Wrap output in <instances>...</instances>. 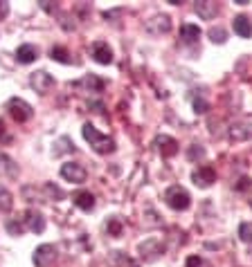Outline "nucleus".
I'll list each match as a JSON object with an SVG mask.
<instances>
[{"label":"nucleus","mask_w":252,"mask_h":267,"mask_svg":"<svg viewBox=\"0 0 252 267\" xmlns=\"http://www.w3.org/2000/svg\"><path fill=\"white\" fill-rule=\"evenodd\" d=\"M81 135H83V140L93 146V151L99 153V155H108V153L115 151V142H113L108 135H101L93 124H83Z\"/></svg>","instance_id":"f257e3e1"},{"label":"nucleus","mask_w":252,"mask_h":267,"mask_svg":"<svg viewBox=\"0 0 252 267\" xmlns=\"http://www.w3.org/2000/svg\"><path fill=\"white\" fill-rule=\"evenodd\" d=\"M164 202L169 204L174 211H187L189 204H192V197H189V193L182 189V186L174 184L167 189V193H164Z\"/></svg>","instance_id":"f03ea898"},{"label":"nucleus","mask_w":252,"mask_h":267,"mask_svg":"<svg viewBox=\"0 0 252 267\" xmlns=\"http://www.w3.org/2000/svg\"><path fill=\"white\" fill-rule=\"evenodd\" d=\"M7 110H9V115H12L18 124L30 122L32 115H34L32 106L27 104L25 99H18V97H14V99H9V101H7Z\"/></svg>","instance_id":"7ed1b4c3"},{"label":"nucleus","mask_w":252,"mask_h":267,"mask_svg":"<svg viewBox=\"0 0 252 267\" xmlns=\"http://www.w3.org/2000/svg\"><path fill=\"white\" fill-rule=\"evenodd\" d=\"M86 169H83L81 164H75V162H68L61 166V178L68 182H72V184H81V182H86Z\"/></svg>","instance_id":"20e7f679"},{"label":"nucleus","mask_w":252,"mask_h":267,"mask_svg":"<svg viewBox=\"0 0 252 267\" xmlns=\"http://www.w3.org/2000/svg\"><path fill=\"white\" fill-rule=\"evenodd\" d=\"M30 83H32V88H34L39 94H47L50 90L54 88V76L52 74H47L45 70H41V72H32V76H30Z\"/></svg>","instance_id":"39448f33"},{"label":"nucleus","mask_w":252,"mask_h":267,"mask_svg":"<svg viewBox=\"0 0 252 267\" xmlns=\"http://www.w3.org/2000/svg\"><path fill=\"white\" fill-rule=\"evenodd\" d=\"M72 88H75V90H83V92H101L106 88V83H104V79H99L97 74H88V76H83V79L72 83Z\"/></svg>","instance_id":"423d86ee"},{"label":"nucleus","mask_w":252,"mask_h":267,"mask_svg":"<svg viewBox=\"0 0 252 267\" xmlns=\"http://www.w3.org/2000/svg\"><path fill=\"white\" fill-rule=\"evenodd\" d=\"M230 140L232 142H246L252 137V122L248 119H241V122H234L230 126Z\"/></svg>","instance_id":"0eeeda50"},{"label":"nucleus","mask_w":252,"mask_h":267,"mask_svg":"<svg viewBox=\"0 0 252 267\" xmlns=\"http://www.w3.org/2000/svg\"><path fill=\"white\" fill-rule=\"evenodd\" d=\"M192 180L196 186H200V189H207V186H212V182L216 180V171L212 169V166H198V169L192 173Z\"/></svg>","instance_id":"6e6552de"},{"label":"nucleus","mask_w":252,"mask_h":267,"mask_svg":"<svg viewBox=\"0 0 252 267\" xmlns=\"http://www.w3.org/2000/svg\"><path fill=\"white\" fill-rule=\"evenodd\" d=\"M57 258V247L54 245H41L34 251V263L36 267H50Z\"/></svg>","instance_id":"1a4fd4ad"},{"label":"nucleus","mask_w":252,"mask_h":267,"mask_svg":"<svg viewBox=\"0 0 252 267\" xmlns=\"http://www.w3.org/2000/svg\"><path fill=\"white\" fill-rule=\"evenodd\" d=\"M162 251H164V245L160 243L158 238H149L140 245V256L144 261H155Z\"/></svg>","instance_id":"9d476101"},{"label":"nucleus","mask_w":252,"mask_h":267,"mask_svg":"<svg viewBox=\"0 0 252 267\" xmlns=\"http://www.w3.org/2000/svg\"><path fill=\"white\" fill-rule=\"evenodd\" d=\"M155 146H158V151L162 157H174L178 153V142L169 135H158L155 137Z\"/></svg>","instance_id":"9b49d317"},{"label":"nucleus","mask_w":252,"mask_h":267,"mask_svg":"<svg viewBox=\"0 0 252 267\" xmlns=\"http://www.w3.org/2000/svg\"><path fill=\"white\" fill-rule=\"evenodd\" d=\"M93 58L101 65L113 63V50L108 47V43H104V41L93 43Z\"/></svg>","instance_id":"f8f14e48"},{"label":"nucleus","mask_w":252,"mask_h":267,"mask_svg":"<svg viewBox=\"0 0 252 267\" xmlns=\"http://www.w3.org/2000/svg\"><path fill=\"white\" fill-rule=\"evenodd\" d=\"M147 29L151 32V34H167L171 29V18L167 16V14H162V16H153L151 20L147 23Z\"/></svg>","instance_id":"ddd939ff"},{"label":"nucleus","mask_w":252,"mask_h":267,"mask_svg":"<svg viewBox=\"0 0 252 267\" xmlns=\"http://www.w3.org/2000/svg\"><path fill=\"white\" fill-rule=\"evenodd\" d=\"M36 58H39V47L30 45V43H25V45H20L16 50V61L18 63L30 65V63H34Z\"/></svg>","instance_id":"4468645a"},{"label":"nucleus","mask_w":252,"mask_h":267,"mask_svg":"<svg viewBox=\"0 0 252 267\" xmlns=\"http://www.w3.org/2000/svg\"><path fill=\"white\" fill-rule=\"evenodd\" d=\"M23 220H25V227H27L30 231H34V233L45 231V218H43L39 211H27Z\"/></svg>","instance_id":"2eb2a0df"},{"label":"nucleus","mask_w":252,"mask_h":267,"mask_svg":"<svg viewBox=\"0 0 252 267\" xmlns=\"http://www.w3.org/2000/svg\"><path fill=\"white\" fill-rule=\"evenodd\" d=\"M232 27H234V34H239L241 38H250L252 36V20L248 16H234L232 20Z\"/></svg>","instance_id":"dca6fc26"},{"label":"nucleus","mask_w":252,"mask_h":267,"mask_svg":"<svg viewBox=\"0 0 252 267\" xmlns=\"http://www.w3.org/2000/svg\"><path fill=\"white\" fill-rule=\"evenodd\" d=\"M72 202L75 207H79L81 211H93L95 209V196L90 191H77L72 196Z\"/></svg>","instance_id":"f3484780"},{"label":"nucleus","mask_w":252,"mask_h":267,"mask_svg":"<svg viewBox=\"0 0 252 267\" xmlns=\"http://www.w3.org/2000/svg\"><path fill=\"white\" fill-rule=\"evenodd\" d=\"M198 38H200V27L198 25L185 23L180 27V41L185 43V45H192V43H196Z\"/></svg>","instance_id":"a211bd4d"},{"label":"nucleus","mask_w":252,"mask_h":267,"mask_svg":"<svg viewBox=\"0 0 252 267\" xmlns=\"http://www.w3.org/2000/svg\"><path fill=\"white\" fill-rule=\"evenodd\" d=\"M18 175V164L9 155H0V178H9L14 180Z\"/></svg>","instance_id":"6ab92c4d"},{"label":"nucleus","mask_w":252,"mask_h":267,"mask_svg":"<svg viewBox=\"0 0 252 267\" xmlns=\"http://www.w3.org/2000/svg\"><path fill=\"white\" fill-rule=\"evenodd\" d=\"M196 14H198L203 20H212V18L218 14V5L216 2H196Z\"/></svg>","instance_id":"aec40b11"},{"label":"nucleus","mask_w":252,"mask_h":267,"mask_svg":"<svg viewBox=\"0 0 252 267\" xmlns=\"http://www.w3.org/2000/svg\"><path fill=\"white\" fill-rule=\"evenodd\" d=\"M50 56H52V61H57V63H63V65L72 63V58H70V54H68V50H65V47H59V45L50 50Z\"/></svg>","instance_id":"412c9836"},{"label":"nucleus","mask_w":252,"mask_h":267,"mask_svg":"<svg viewBox=\"0 0 252 267\" xmlns=\"http://www.w3.org/2000/svg\"><path fill=\"white\" fill-rule=\"evenodd\" d=\"M57 148H54V155H63V153H75V144H72L70 137H61L59 142H57Z\"/></svg>","instance_id":"4be33fe9"},{"label":"nucleus","mask_w":252,"mask_h":267,"mask_svg":"<svg viewBox=\"0 0 252 267\" xmlns=\"http://www.w3.org/2000/svg\"><path fill=\"white\" fill-rule=\"evenodd\" d=\"M14 207V197L5 186H0V211H9Z\"/></svg>","instance_id":"5701e85b"},{"label":"nucleus","mask_w":252,"mask_h":267,"mask_svg":"<svg viewBox=\"0 0 252 267\" xmlns=\"http://www.w3.org/2000/svg\"><path fill=\"white\" fill-rule=\"evenodd\" d=\"M106 231H108V236H119V233H122V222H119V218H111V220L106 222Z\"/></svg>","instance_id":"b1692460"},{"label":"nucleus","mask_w":252,"mask_h":267,"mask_svg":"<svg viewBox=\"0 0 252 267\" xmlns=\"http://www.w3.org/2000/svg\"><path fill=\"white\" fill-rule=\"evenodd\" d=\"M7 231L12 236H20L25 231V220H9L7 222Z\"/></svg>","instance_id":"393cba45"},{"label":"nucleus","mask_w":252,"mask_h":267,"mask_svg":"<svg viewBox=\"0 0 252 267\" xmlns=\"http://www.w3.org/2000/svg\"><path fill=\"white\" fill-rule=\"evenodd\" d=\"M239 238L243 243H252V222H243L239 227Z\"/></svg>","instance_id":"a878e982"},{"label":"nucleus","mask_w":252,"mask_h":267,"mask_svg":"<svg viewBox=\"0 0 252 267\" xmlns=\"http://www.w3.org/2000/svg\"><path fill=\"white\" fill-rule=\"evenodd\" d=\"M210 38H212L214 43H225L228 34H225V29H223V27H212V29H210Z\"/></svg>","instance_id":"bb28decb"},{"label":"nucleus","mask_w":252,"mask_h":267,"mask_svg":"<svg viewBox=\"0 0 252 267\" xmlns=\"http://www.w3.org/2000/svg\"><path fill=\"white\" fill-rule=\"evenodd\" d=\"M187 155H189V160H203L205 157V148L203 146H198V144H194V146H189V151H187Z\"/></svg>","instance_id":"cd10ccee"},{"label":"nucleus","mask_w":252,"mask_h":267,"mask_svg":"<svg viewBox=\"0 0 252 267\" xmlns=\"http://www.w3.org/2000/svg\"><path fill=\"white\" fill-rule=\"evenodd\" d=\"M45 193L52 197V200H61V197H63V191H61L59 186H54V184H45Z\"/></svg>","instance_id":"c85d7f7f"},{"label":"nucleus","mask_w":252,"mask_h":267,"mask_svg":"<svg viewBox=\"0 0 252 267\" xmlns=\"http://www.w3.org/2000/svg\"><path fill=\"white\" fill-rule=\"evenodd\" d=\"M194 110L200 112V115H205V112L210 110V104H207L205 99H196V101H194Z\"/></svg>","instance_id":"c756f323"},{"label":"nucleus","mask_w":252,"mask_h":267,"mask_svg":"<svg viewBox=\"0 0 252 267\" xmlns=\"http://www.w3.org/2000/svg\"><path fill=\"white\" fill-rule=\"evenodd\" d=\"M0 140H2V142L9 140V135H7V126H5V122H2V119H0Z\"/></svg>","instance_id":"7c9ffc66"},{"label":"nucleus","mask_w":252,"mask_h":267,"mask_svg":"<svg viewBox=\"0 0 252 267\" xmlns=\"http://www.w3.org/2000/svg\"><path fill=\"white\" fill-rule=\"evenodd\" d=\"M90 108H95V112H104V104H101V101H90Z\"/></svg>","instance_id":"2f4dec72"},{"label":"nucleus","mask_w":252,"mask_h":267,"mask_svg":"<svg viewBox=\"0 0 252 267\" xmlns=\"http://www.w3.org/2000/svg\"><path fill=\"white\" fill-rule=\"evenodd\" d=\"M200 263H203V261H200L198 256H192V258L187 261V267H200Z\"/></svg>","instance_id":"473e14b6"},{"label":"nucleus","mask_w":252,"mask_h":267,"mask_svg":"<svg viewBox=\"0 0 252 267\" xmlns=\"http://www.w3.org/2000/svg\"><path fill=\"white\" fill-rule=\"evenodd\" d=\"M9 14V5L7 2H0V18H5Z\"/></svg>","instance_id":"72a5a7b5"}]
</instances>
